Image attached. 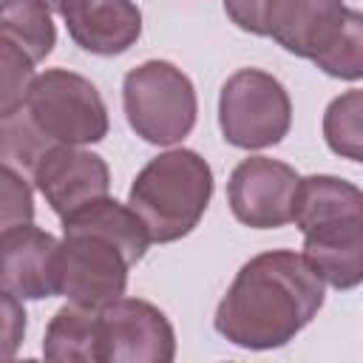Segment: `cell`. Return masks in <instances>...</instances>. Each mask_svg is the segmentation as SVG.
Masks as SVG:
<instances>
[{
  "label": "cell",
  "mask_w": 363,
  "mask_h": 363,
  "mask_svg": "<svg viewBox=\"0 0 363 363\" xmlns=\"http://www.w3.org/2000/svg\"><path fill=\"white\" fill-rule=\"evenodd\" d=\"M323 301V278L303 252L267 250L235 272L216 306L213 326L238 349H281L312 323Z\"/></svg>",
  "instance_id": "cell-1"
},
{
  "label": "cell",
  "mask_w": 363,
  "mask_h": 363,
  "mask_svg": "<svg viewBox=\"0 0 363 363\" xmlns=\"http://www.w3.org/2000/svg\"><path fill=\"white\" fill-rule=\"evenodd\" d=\"M295 227L303 233V258L335 289L363 284V190L340 176L315 173L295 193Z\"/></svg>",
  "instance_id": "cell-2"
},
{
  "label": "cell",
  "mask_w": 363,
  "mask_h": 363,
  "mask_svg": "<svg viewBox=\"0 0 363 363\" xmlns=\"http://www.w3.org/2000/svg\"><path fill=\"white\" fill-rule=\"evenodd\" d=\"M213 199V167L190 147L153 156L133 179L128 204L145 221L153 244L190 235Z\"/></svg>",
  "instance_id": "cell-3"
},
{
  "label": "cell",
  "mask_w": 363,
  "mask_h": 363,
  "mask_svg": "<svg viewBox=\"0 0 363 363\" xmlns=\"http://www.w3.org/2000/svg\"><path fill=\"white\" fill-rule=\"evenodd\" d=\"M122 108L139 139L147 145H176L190 136L196 125L199 96L179 65L167 60H147L125 74Z\"/></svg>",
  "instance_id": "cell-4"
},
{
  "label": "cell",
  "mask_w": 363,
  "mask_h": 363,
  "mask_svg": "<svg viewBox=\"0 0 363 363\" xmlns=\"http://www.w3.org/2000/svg\"><path fill=\"white\" fill-rule=\"evenodd\" d=\"M23 111L48 145H96L111 128L96 85L68 68H45L37 74Z\"/></svg>",
  "instance_id": "cell-5"
},
{
  "label": "cell",
  "mask_w": 363,
  "mask_h": 363,
  "mask_svg": "<svg viewBox=\"0 0 363 363\" xmlns=\"http://www.w3.org/2000/svg\"><path fill=\"white\" fill-rule=\"evenodd\" d=\"M133 264L136 261L130 258L128 247L113 235L88 224L62 221L60 295L68 301L88 309L111 306L125 295Z\"/></svg>",
  "instance_id": "cell-6"
},
{
  "label": "cell",
  "mask_w": 363,
  "mask_h": 363,
  "mask_svg": "<svg viewBox=\"0 0 363 363\" xmlns=\"http://www.w3.org/2000/svg\"><path fill=\"white\" fill-rule=\"evenodd\" d=\"M292 125L286 88L261 68H238L218 94V128L227 145L264 150L278 145Z\"/></svg>",
  "instance_id": "cell-7"
},
{
  "label": "cell",
  "mask_w": 363,
  "mask_h": 363,
  "mask_svg": "<svg viewBox=\"0 0 363 363\" xmlns=\"http://www.w3.org/2000/svg\"><path fill=\"white\" fill-rule=\"evenodd\" d=\"M301 176L292 164L269 156L241 159L227 182V204L250 230H278L292 221Z\"/></svg>",
  "instance_id": "cell-8"
},
{
  "label": "cell",
  "mask_w": 363,
  "mask_h": 363,
  "mask_svg": "<svg viewBox=\"0 0 363 363\" xmlns=\"http://www.w3.org/2000/svg\"><path fill=\"white\" fill-rule=\"evenodd\" d=\"M102 363H170L176 332L167 315L142 298H119L99 309Z\"/></svg>",
  "instance_id": "cell-9"
},
{
  "label": "cell",
  "mask_w": 363,
  "mask_h": 363,
  "mask_svg": "<svg viewBox=\"0 0 363 363\" xmlns=\"http://www.w3.org/2000/svg\"><path fill=\"white\" fill-rule=\"evenodd\" d=\"M31 179L60 221L111 193L108 162L82 145H51L31 167Z\"/></svg>",
  "instance_id": "cell-10"
},
{
  "label": "cell",
  "mask_w": 363,
  "mask_h": 363,
  "mask_svg": "<svg viewBox=\"0 0 363 363\" xmlns=\"http://www.w3.org/2000/svg\"><path fill=\"white\" fill-rule=\"evenodd\" d=\"M60 238L37 224H14L0 233L3 292L20 301H43L60 295Z\"/></svg>",
  "instance_id": "cell-11"
},
{
  "label": "cell",
  "mask_w": 363,
  "mask_h": 363,
  "mask_svg": "<svg viewBox=\"0 0 363 363\" xmlns=\"http://www.w3.org/2000/svg\"><path fill=\"white\" fill-rule=\"evenodd\" d=\"M346 11L343 0H267L264 26L284 51L315 60L340 34Z\"/></svg>",
  "instance_id": "cell-12"
},
{
  "label": "cell",
  "mask_w": 363,
  "mask_h": 363,
  "mask_svg": "<svg viewBox=\"0 0 363 363\" xmlns=\"http://www.w3.org/2000/svg\"><path fill=\"white\" fill-rule=\"evenodd\" d=\"M60 17L68 37L96 57L125 54L142 37V11L133 0H65Z\"/></svg>",
  "instance_id": "cell-13"
},
{
  "label": "cell",
  "mask_w": 363,
  "mask_h": 363,
  "mask_svg": "<svg viewBox=\"0 0 363 363\" xmlns=\"http://www.w3.org/2000/svg\"><path fill=\"white\" fill-rule=\"evenodd\" d=\"M43 357L54 363H102L99 309L68 301L45 326Z\"/></svg>",
  "instance_id": "cell-14"
},
{
  "label": "cell",
  "mask_w": 363,
  "mask_h": 363,
  "mask_svg": "<svg viewBox=\"0 0 363 363\" xmlns=\"http://www.w3.org/2000/svg\"><path fill=\"white\" fill-rule=\"evenodd\" d=\"M0 37L26 51L34 62H43L57 45V28L51 9L43 0H3Z\"/></svg>",
  "instance_id": "cell-15"
},
{
  "label": "cell",
  "mask_w": 363,
  "mask_h": 363,
  "mask_svg": "<svg viewBox=\"0 0 363 363\" xmlns=\"http://www.w3.org/2000/svg\"><path fill=\"white\" fill-rule=\"evenodd\" d=\"M323 139L335 156L363 164V91H343L326 105Z\"/></svg>",
  "instance_id": "cell-16"
},
{
  "label": "cell",
  "mask_w": 363,
  "mask_h": 363,
  "mask_svg": "<svg viewBox=\"0 0 363 363\" xmlns=\"http://www.w3.org/2000/svg\"><path fill=\"white\" fill-rule=\"evenodd\" d=\"M326 77L335 79H363V11L349 9L340 34L335 37V43L312 60Z\"/></svg>",
  "instance_id": "cell-17"
},
{
  "label": "cell",
  "mask_w": 363,
  "mask_h": 363,
  "mask_svg": "<svg viewBox=\"0 0 363 363\" xmlns=\"http://www.w3.org/2000/svg\"><path fill=\"white\" fill-rule=\"evenodd\" d=\"M0 62H3V99H0V119L17 113L26 105L28 88L34 82V60L20 51L14 43L0 37Z\"/></svg>",
  "instance_id": "cell-18"
},
{
  "label": "cell",
  "mask_w": 363,
  "mask_h": 363,
  "mask_svg": "<svg viewBox=\"0 0 363 363\" xmlns=\"http://www.w3.org/2000/svg\"><path fill=\"white\" fill-rule=\"evenodd\" d=\"M31 218H34L31 187L23 179V173L14 170V164L3 162V227L28 224Z\"/></svg>",
  "instance_id": "cell-19"
},
{
  "label": "cell",
  "mask_w": 363,
  "mask_h": 363,
  "mask_svg": "<svg viewBox=\"0 0 363 363\" xmlns=\"http://www.w3.org/2000/svg\"><path fill=\"white\" fill-rule=\"evenodd\" d=\"M224 11H227L230 23H235L241 31L267 37V26H264L267 0H224Z\"/></svg>",
  "instance_id": "cell-20"
},
{
  "label": "cell",
  "mask_w": 363,
  "mask_h": 363,
  "mask_svg": "<svg viewBox=\"0 0 363 363\" xmlns=\"http://www.w3.org/2000/svg\"><path fill=\"white\" fill-rule=\"evenodd\" d=\"M3 357H11L26 335V309L23 301L11 292H3Z\"/></svg>",
  "instance_id": "cell-21"
},
{
  "label": "cell",
  "mask_w": 363,
  "mask_h": 363,
  "mask_svg": "<svg viewBox=\"0 0 363 363\" xmlns=\"http://www.w3.org/2000/svg\"><path fill=\"white\" fill-rule=\"evenodd\" d=\"M43 3H45L51 11H57V14H60V11H62V6H65V0H43Z\"/></svg>",
  "instance_id": "cell-22"
}]
</instances>
